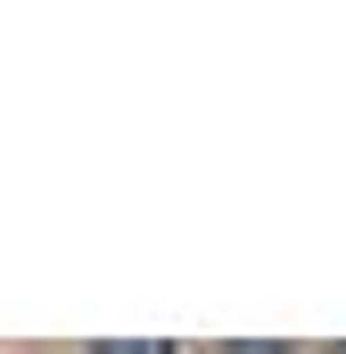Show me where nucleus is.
Wrapping results in <instances>:
<instances>
[{
    "label": "nucleus",
    "instance_id": "1",
    "mask_svg": "<svg viewBox=\"0 0 346 354\" xmlns=\"http://www.w3.org/2000/svg\"><path fill=\"white\" fill-rule=\"evenodd\" d=\"M91 354H181V346H165V338H99Z\"/></svg>",
    "mask_w": 346,
    "mask_h": 354
},
{
    "label": "nucleus",
    "instance_id": "2",
    "mask_svg": "<svg viewBox=\"0 0 346 354\" xmlns=\"http://www.w3.org/2000/svg\"><path fill=\"white\" fill-rule=\"evenodd\" d=\"M215 354H297L289 338H264V346H248V338H231V346H215Z\"/></svg>",
    "mask_w": 346,
    "mask_h": 354
},
{
    "label": "nucleus",
    "instance_id": "3",
    "mask_svg": "<svg viewBox=\"0 0 346 354\" xmlns=\"http://www.w3.org/2000/svg\"><path fill=\"white\" fill-rule=\"evenodd\" d=\"M330 354H346V338H338V346H330Z\"/></svg>",
    "mask_w": 346,
    "mask_h": 354
}]
</instances>
